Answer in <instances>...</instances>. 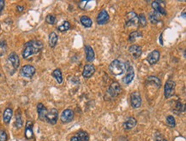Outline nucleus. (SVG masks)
Wrapping results in <instances>:
<instances>
[{
    "label": "nucleus",
    "instance_id": "nucleus-1",
    "mask_svg": "<svg viewBox=\"0 0 186 141\" xmlns=\"http://www.w3.org/2000/svg\"><path fill=\"white\" fill-rule=\"evenodd\" d=\"M43 48V44L40 40H31L25 44L24 49L22 51L23 58H28L34 54L39 53Z\"/></svg>",
    "mask_w": 186,
    "mask_h": 141
},
{
    "label": "nucleus",
    "instance_id": "nucleus-2",
    "mask_svg": "<svg viewBox=\"0 0 186 141\" xmlns=\"http://www.w3.org/2000/svg\"><path fill=\"white\" fill-rule=\"evenodd\" d=\"M125 69L124 63H122L120 60H113L111 64L109 65V70L113 75H121Z\"/></svg>",
    "mask_w": 186,
    "mask_h": 141
},
{
    "label": "nucleus",
    "instance_id": "nucleus-3",
    "mask_svg": "<svg viewBox=\"0 0 186 141\" xmlns=\"http://www.w3.org/2000/svg\"><path fill=\"white\" fill-rule=\"evenodd\" d=\"M175 87L176 83L172 80H168L165 84V89H164V93H165V99H170L175 93Z\"/></svg>",
    "mask_w": 186,
    "mask_h": 141
},
{
    "label": "nucleus",
    "instance_id": "nucleus-4",
    "mask_svg": "<svg viewBox=\"0 0 186 141\" xmlns=\"http://www.w3.org/2000/svg\"><path fill=\"white\" fill-rule=\"evenodd\" d=\"M121 92H122V88L117 82H112L107 90V93L109 94V96L112 97V99L117 97L121 93Z\"/></svg>",
    "mask_w": 186,
    "mask_h": 141
},
{
    "label": "nucleus",
    "instance_id": "nucleus-5",
    "mask_svg": "<svg viewBox=\"0 0 186 141\" xmlns=\"http://www.w3.org/2000/svg\"><path fill=\"white\" fill-rule=\"evenodd\" d=\"M124 66H126V68L128 70V73L126 74V75L123 78L122 81L125 85H129L130 82H132V80H134V77H135V73L133 71L132 67L131 65L130 64V63L128 62L126 64H124Z\"/></svg>",
    "mask_w": 186,
    "mask_h": 141
},
{
    "label": "nucleus",
    "instance_id": "nucleus-6",
    "mask_svg": "<svg viewBox=\"0 0 186 141\" xmlns=\"http://www.w3.org/2000/svg\"><path fill=\"white\" fill-rule=\"evenodd\" d=\"M74 119V112L72 110L67 109L63 111V113L61 114L60 116V120L63 123H69L71 121Z\"/></svg>",
    "mask_w": 186,
    "mask_h": 141
},
{
    "label": "nucleus",
    "instance_id": "nucleus-7",
    "mask_svg": "<svg viewBox=\"0 0 186 141\" xmlns=\"http://www.w3.org/2000/svg\"><path fill=\"white\" fill-rule=\"evenodd\" d=\"M59 118V112L56 109H52L50 111H48L46 114V120L48 122L52 125H54L57 123V121Z\"/></svg>",
    "mask_w": 186,
    "mask_h": 141
},
{
    "label": "nucleus",
    "instance_id": "nucleus-8",
    "mask_svg": "<svg viewBox=\"0 0 186 141\" xmlns=\"http://www.w3.org/2000/svg\"><path fill=\"white\" fill-rule=\"evenodd\" d=\"M35 73V68L32 65H24L21 69V74L27 78H31Z\"/></svg>",
    "mask_w": 186,
    "mask_h": 141
},
{
    "label": "nucleus",
    "instance_id": "nucleus-9",
    "mask_svg": "<svg viewBox=\"0 0 186 141\" xmlns=\"http://www.w3.org/2000/svg\"><path fill=\"white\" fill-rule=\"evenodd\" d=\"M138 24V17L135 12H129L127 14V19H126V26L132 27L136 26Z\"/></svg>",
    "mask_w": 186,
    "mask_h": 141
},
{
    "label": "nucleus",
    "instance_id": "nucleus-10",
    "mask_svg": "<svg viewBox=\"0 0 186 141\" xmlns=\"http://www.w3.org/2000/svg\"><path fill=\"white\" fill-rule=\"evenodd\" d=\"M130 103L132 105L133 108H139L141 105H142V98H141V95L135 92L131 93L130 96Z\"/></svg>",
    "mask_w": 186,
    "mask_h": 141
},
{
    "label": "nucleus",
    "instance_id": "nucleus-11",
    "mask_svg": "<svg viewBox=\"0 0 186 141\" xmlns=\"http://www.w3.org/2000/svg\"><path fill=\"white\" fill-rule=\"evenodd\" d=\"M109 19H110V17H109V15H108L107 11L106 10H103L98 15L96 21H97V23L99 25H104V24H106V23H107L109 21Z\"/></svg>",
    "mask_w": 186,
    "mask_h": 141
},
{
    "label": "nucleus",
    "instance_id": "nucleus-12",
    "mask_svg": "<svg viewBox=\"0 0 186 141\" xmlns=\"http://www.w3.org/2000/svg\"><path fill=\"white\" fill-rule=\"evenodd\" d=\"M129 52L132 56L133 58L136 59L141 57L142 55V48L137 45H132L129 48Z\"/></svg>",
    "mask_w": 186,
    "mask_h": 141
},
{
    "label": "nucleus",
    "instance_id": "nucleus-13",
    "mask_svg": "<svg viewBox=\"0 0 186 141\" xmlns=\"http://www.w3.org/2000/svg\"><path fill=\"white\" fill-rule=\"evenodd\" d=\"M159 57H160V53L159 51H154L151 53H149V56L147 57V61L149 62L150 65H154L159 61Z\"/></svg>",
    "mask_w": 186,
    "mask_h": 141
},
{
    "label": "nucleus",
    "instance_id": "nucleus-14",
    "mask_svg": "<svg viewBox=\"0 0 186 141\" xmlns=\"http://www.w3.org/2000/svg\"><path fill=\"white\" fill-rule=\"evenodd\" d=\"M95 72V68L92 64H87L82 71V76L84 78H90L91 76Z\"/></svg>",
    "mask_w": 186,
    "mask_h": 141
},
{
    "label": "nucleus",
    "instance_id": "nucleus-15",
    "mask_svg": "<svg viewBox=\"0 0 186 141\" xmlns=\"http://www.w3.org/2000/svg\"><path fill=\"white\" fill-rule=\"evenodd\" d=\"M8 60L9 62L11 63V65L13 66V68H18L19 65H20V59L18 58V56L16 55L15 52L11 53L8 57Z\"/></svg>",
    "mask_w": 186,
    "mask_h": 141
},
{
    "label": "nucleus",
    "instance_id": "nucleus-16",
    "mask_svg": "<svg viewBox=\"0 0 186 141\" xmlns=\"http://www.w3.org/2000/svg\"><path fill=\"white\" fill-rule=\"evenodd\" d=\"M37 111H38V115H39V118L40 120L45 121L46 120V114H47V110L46 108L44 106V105L40 103L39 105H37Z\"/></svg>",
    "mask_w": 186,
    "mask_h": 141
},
{
    "label": "nucleus",
    "instance_id": "nucleus-17",
    "mask_svg": "<svg viewBox=\"0 0 186 141\" xmlns=\"http://www.w3.org/2000/svg\"><path fill=\"white\" fill-rule=\"evenodd\" d=\"M136 125V120L134 117H129L127 120L123 122V128L125 130H130L134 128Z\"/></svg>",
    "mask_w": 186,
    "mask_h": 141
},
{
    "label": "nucleus",
    "instance_id": "nucleus-18",
    "mask_svg": "<svg viewBox=\"0 0 186 141\" xmlns=\"http://www.w3.org/2000/svg\"><path fill=\"white\" fill-rule=\"evenodd\" d=\"M152 7H153V9H154V11H155L157 14L159 13V14L163 15V16L166 15V11H165V10L162 6L160 5V4H159V2H157V1L153 2V3H152Z\"/></svg>",
    "mask_w": 186,
    "mask_h": 141
},
{
    "label": "nucleus",
    "instance_id": "nucleus-19",
    "mask_svg": "<svg viewBox=\"0 0 186 141\" xmlns=\"http://www.w3.org/2000/svg\"><path fill=\"white\" fill-rule=\"evenodd\" d=\"M86 59L88 62H93L95 60V52L89 45L85 46Z\"/></svg>",
    "mask_w": 186,
    "mask_h": 141
},
{
    "label": "nucleus",
    "instance_id": "nucleus-20",
    "mask_svg": "<svg viewBox=\"0 0 186 141\" xmlns=\"http://www.w3.org/2000/svg\"><path fill=\"white\" fill-rule=\"evenodd\" d=\"M33 123L32 121H28L26 126V130H25V136L27 139H32L34 133H33Z\"/></svg>",
    "mask_w": 186,
    "mask_h": 141
},
{
    "label": "nucleus",
    "instance_id": "nucleus-21",
    "mask_svg": "<svg viewBox=\"0 0 186 141\" xmlns=\"http://www.w3.org/2000/svg\"><path fill=\"white\" fill-rule=\"evenodd\" d=\"M57 42H58V35L56 34V33H51L50 35H49V45L52 48H54L57 45Z\"/></svg>",
    "mask_w": 186,
    "mask_h": 141
},
{
    "label": "nucleus",
    "instance_id": "nucleus-22",
    "mask_svg": "<svg viewBox=\"0 0 186 141\" xmlns=\"http://www.w3.org/2000/svg\"><path fill=\"white\" fill-rule=\"evenodd\" d=\"M12 114H13L12 110L10 109V108H7V109L5 110L3 118H4V121H5V124H8V123L11 121V117H12Z\"/></svg>",
    "mask_w": 186,
    "mask_h": 141
},
{
    "label": "nucleus",
    "instance_id": "nucleus-23",
    "mask_svg": "<svg viewBox=\"0 0 186 141\" xmlns=\"http://www.w3.org/2000/svg\"><path fill=\"white\" fill-rule=\"evenodd\" d=\"M53 76L56 79V80L58 81V83L61 84L63 82V76H62V72L59 68H56L53 72Z\"/></svg>",
    "mask_w": 186,
    "mask_h": 141
},
{
    "label": "nucleus",
    "instance_id": "nucleus-24",
    "mask_svg": "<svg viewBox=\"0 0 186 141\" xmlns=\"http://www.w3.org/2000/svg\"><path fill=\"white\" fill-rule=\"evenodd\" d=\"M80 21H81V23L85 27H91L92 24H93V21H92V20H91L88 16H82L81 19H80Z\"/></svg>",
    "mask_w": 186,
    "mask_h": 141
},
{
    "label": "nucleus",
    "instance_id": "nucleus-25",
    "mask_svg": "<svg viewBox=\"0 0 186 141\" xmlns=\"http://www.w3.org/2000/svg\"><path fill=\"white\" fill-rule=\"evenodd\" d=\"M76 137L78 139V141H88L89 140V137L88 133H86L84 131H79L76 134Z\"/></svg>",
    "mask_w": 186,
    "mask_h": 141
},
{
    "label": "nucleus",
    "instance_id": "nucleus-26",
    "mask_svg": "<svg viewBox=\"0 0 186 141\" xmlns=\"http://www.w3.org/2000/svg\"><path fill=\"white\" fill-rule=\"evenodd\" d=\"M143 36L142 35V33L139 31H135V32H132L130 34V36H129V41L130 42H135L136 40V39H138V38H141V37Z\"/></svg>",
    "mask_w": 186,
    "mask_h": 141
},
{
    "label": "nucleus",
    "instance_id": "nucleus-27",
    "mask_svg": "<svg viewBox=\"0 0 186 141\" xmlns=\"http://www.w3.org/2000/svg\"><path fill=\"white\" fill-rule=\"evenodd\" d=\"M147 83L154 84V85H156L159 87L160 86V80L158 77H155V76H149V78L147 79Z\"/></svg>",
    "mask_w": 186,
    "mask_h": 141
},
{
    "label": "nucleus",
    "instance_id": "nucleus-28",
    "mask_svg": "<svg viewBox=\"0 0 186 141\" xmlns=\"http://www.w3.org/2000/svg\"><path fill=\"white\" fill-rule=\"evenodd\" d=\"M149 20H150V22L152 24H156L158 21H159V16H158V14L155 12V11H153L149 14Z\"/></svg>",
    "mask_w": 186,
    "mask_h": 141
},
{
    "label": "nucleus",
    "instance_id": "nucleus-29",
    "mask_svg": "<svg viewBox=\"0 0 186 141\" xmlns=\"http://www.w3.org/2000/svg\"><path fill=\"white\" fill-rule=\"evenodd\" d=\"M69 28H70V24H69V21H64L60 26H59V27H58V29H59V31L60 32H65L67 31V30H69Z\"/></svg>",
    "mask_w": 186,
    "mask_h": 141
},
{
    "label": "nucleus",
    "instance_id": "nucleus-30",
    "mask_svg": "<svg viewBox=\"0 0 186 141\" xmlns=\"http://www.w3.org/2000/svg\"><path fill=\"white\" fill-rule=\"evenodd\" d=\"M7 52V44L5 41H0V57H3Z\"/></svg>",
    "mask_w": 186,
    "mask_h": 141
},
{
    "label": "nucleus",
    "instance_id": "nucleus-31",
    "mask_svg": "<svg viewBox=\"0 0 186 141\" xmlns=\"http://www.w3.org/2000/svg\"><path fill=\"white\" fill-rule=\"evenodd\" d=\"M166 123L170 127H174L176 126V121L172 115H168L166 117Z\"/></svg>",
    "mask_w": 186,
    "mask_h": 141
},
{
    "label": "nucleus",
    "instance_id": "nucleus-32",
    "mask_svg": "<svg viewBox=\"0 0 186 141\" xmlns=\"http://www.w3.org/2000/svg\"><path fill=\"white\" fill-rule=\"evenodd\" d=\"M138 23L142 27H145L147 25V19H146V16H144V14H141L139 16Z\"/></svg>",
    "mask_w": 186,
    "mask_h": 141
},
{
    "label": "nucleus",
    "instance_id": "nucleus-33",
    "mask_svg": "<svg viewBox=\"0 0 186 141\" xmlns=\"http://www.w3.org/2000/svg\"><path fill=\"white\" fill-rule=\"evenodd\" d=\"M15 125H16V127H17V128H20V127H21L22 125H23V124H22V119H21V116L20 114L16 115Z\"/></svg>",
    "mask_w": 186,
    "mask_h": 141
},
{
    "label": "nucleus",
    "instance_id": "nucleus-34",
    "mask_svg": "<svg viewBox=\"0 0 186 141\" xmlns=\"http://www.w3.org/2000/svg\"><path fill=\"white\" fill-rule=\"evenodd\" d=\"M46 21L47 22L48 24H51V25H53L55 22H56V17L53 16V15H48L46 18Z\"/></svg>",
    "mask_w": 186,
    "mask_h": 141
},
{
    "label": "nucleus",
    "instance_id": "nucleus-35",
    "mask_svg": "<svg viewBox=\"0 0 186 141\" xmlns=\"http://www.w3.org/2000/svg\"><path fill=\"white\" fill-rule=\"evenodd\" d=\"M184 110H185L184 105H183L182 103H179V102H178V103H177V105H176L175 110H174V112H175V111H178V112H184Z\"/></svg>",
    "mask_w": 186,
    "mask_h": 141
},
{
    "label": "nucleus",
    "instance_id": "nucleus-36",
    "mask_svg": "<svg viewBox=\"0 0 186 141\" xmlns=\"http://www.w3.org/2000/svg\"><path fill=\"white\" fill-rule=\"evenodd\" d=\"M7 134L4 130H0V141H6Z\"/></svg>",
    "mask_w": 186,
    "mask_h": 141
},
{
    "label": "nucleus",
    "instance_id": "nucleus-37",
    "mask_svg": "<svg viewBox=\"0 0 186 141\" xmlns=\"http://www.w3.org/2000/svg\"><path fill=\"white\" fill-rule=\"evenodd\" d=\"M4 6H5V1H3V0H0V15H1L2 10L4 9Z\"/></svg>",
    "mask_w": 186,
    "mask_h": 141
},
{
    "label": "nucleus",
    "instance_id": "nucleus-38",
    "mask_svg": "<svg viewBox=\"0 0 186 141\" xmlns=\"http://www.w3.org/2000/svg\"><path fill=\"white\" fill-rule=\"evenodd\" d=\"M70 141H78V139H77L76 135L73 136V137H72V138L70 139Z\"/></svg>",
    "mask_w": 186,
    "mask_h": 141
},
{
    "label": "nucleus",
    "instance_id": "nucleus-39",
    "mask_svg": "<svg viewBox=\"0 0 186 141\" xmlns=\"http://www.w3.org/2000/svg\"><path fill=\"white\" fill-rule=\"evenodd\" d=\"M23 9H24V8H23L22 6H17V11H20V12L23 11Z\"/></svg>",
    "mask_w": 186,
    "mask_h": 141
},
{
    "label": "nucleus",
    "instance_id": "nucleus-40",
    "mask_svg": "<svg viewBox=\"0 0 186 141\" xmlns=\"http://www.w3.org/2000/svg\"><path fill=\"white\" fill-rule=\"evenodd\" d=\"M183 17H184V18H185V12H184V13H183Z\"/></svg>",
    "mask_w": 186,
    "mask_h": 141
},
{
    "label": "nucleus",
    "instance_id": "nucleus-41",
    "mask_svg": "<svg viewBox=\"0 0 186 141\" xmlns=\"http://www.w3.org/2000/svg\"><path fill=\"white\" fill-rule=\"evenodd\" d=\"M163 141H167V140H165V139H164V140H163Z\"/></svg>",
    "mask_w": 186,
    "mask_h": 141
}]
</instances>
